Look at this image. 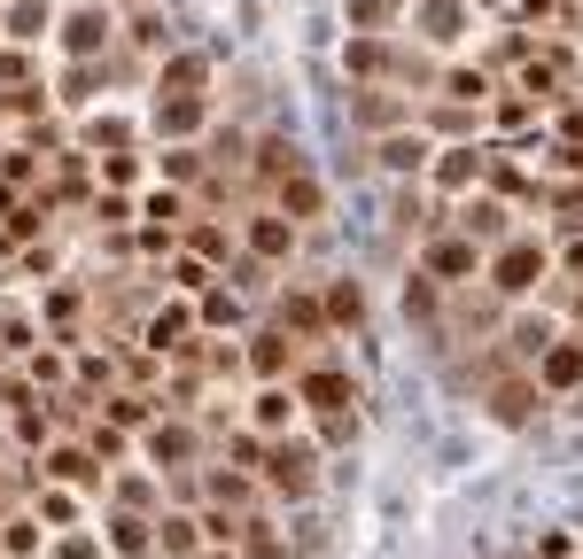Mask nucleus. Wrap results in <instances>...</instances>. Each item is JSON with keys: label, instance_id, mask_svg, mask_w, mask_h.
I'll return each instance as SVG.
<instances>
[{"label": "nucleus", "instance_id": "obj_25", "mask_svg": "<svg viewBox=\"0 0 583 559\" xmlns=\"http://www.w3.org/2000/svg\"><path fill=\"white\" fill-rule=\"evenodd\" d=\"M343 62H351L358 78H381V70H397V55H389V39H374V32H358V39L343 47Z\"/></svg>", "mask_w": 583, "mask_h": 559}, {"label": "nucleus", "instance_id": "obj_17", "mask_svg": "<svg viewBox=\"0 0 583 559\" xmlns=\"http://www.w3.org/2000/svg\"><path fill=\"white\" fill-rule=\"evenodd\" d=\"M351 117H358L366 133H397V125L412 117V102H397V93H381V85H366V93H351Z\"/></svg>", "mask_w": 583, "mask_h": 559}, {"label": "nucleus", "instance_id": "obj_26", "mask_svg": "<svg viewBox=\"0 0 583 559\" xmlns=\"http://www.w3.org/2000/svg\"><path fill=\"white\" fill-rule=\"evenodd\" d=\"M187 256L226 264V256H233V233H226V226H210V218H187Z\"/></svg>", "mask_w": 583, "mask_h": 559}, {"label": "nucleus", "instance_id": "obj_47", "mask_svg": "<svg viewBox=\"0 0 583 559\" xmlns=\"http://www.w3.org/2000/svg\"><path fill=\"white\" fill-rule=\"evenodd\" d=\"M404 311H412V319H428V311H436V280H428V272H412V280H404Z\"/></svg>", "mask_w": 583, "mask_h": 559}, {"label": "nucleus", "instance_id": "obj_7", "mask_svg": "<svg viewBox=\"0 0 583 559\" xmlns=\"http://www.w3.org/2000/svg\"><path fill=\"white\" fill-rule=\"evenodd\" d=\"M241 241H249V256H258V264H288V256H296V226H288L281 210H249V218H241Z\"/></svg>", "mask_w": 583, "mask_h": 559}, {"label": "nucleus", "instance_id": "obj_46", "mask_svg": "<svg viewBox=\"0 0 583 559\" xmlns=\"http://www.w3.org/2000/svg\"><path fill=\"white\" fill-rule=\"evenodd\" d=\"M87 450H94V458L110 466V458H125V435H117L110 420H87Z\"/></svg>", "mask_w": 583, "mask_h": 559}, {"label": "nucleus", "instance_id": "obj_27", "mask_svg": "<svg viewBox=\"0 0 583 559\" xmlns=\"http://www.w3.org/2000/svg\"><path fill=\"white\" fill-rule=\"evenodd\" d=\"M490 412H498V420H506V427H522V420L537 412V381H506V389H498V397H490Z\"/></svg>", "mask_w": 583, "mask_h": 559}, {"label": "nucleus", "instance_id": "obj_19", "mask_svg": "<svg viewBox=\"0 0 583 559\" xmlns=\"http://www.w3.org/2000/svg\"><path fill=\"white\" fill-rule=\"evenodd\" d=\"M203 490H210V505H226V513H249V505H258V475H241V466H210Z\"/></svg>", "mask_w": 583, "mask_h": 559}, {"label": "nucleus", "instance_id": "obj_55", "mask_svg": "<svg viewBox=\"0 0 583 559\" xmlns=\"http://www.w3.org/2000/svg\"><path fill=\"white\" fill-rule=\"evenodd\" d=\"M9 210H16V186H0V218H9Z\"/></svg>", "mask_w": 583, "mask_h": 559}, {"label": "nucleus", "instance_id": "obj_13", "mask_svg": "<svg viewBox=\"0 0 583 559\" xmlns=\"http://www.w3.org/2000/svg\"><path fill=\"white\" fill-rule=\"evenodd\" d=\"M187 334H195V311L172 304V311H156V319H148L140 342H148V357H187Z\"/></svg>", "mask_w": 583, "mask_h": 559}, {"label": "nucleus", "instance_id": "obj_50", "mask_svg": "<svg viewBox=\"0 0 583 559\" xmlns=\"http://www.w3.org/2000/svg\"><path fill=\"white\" fill-rule=\"evenodd\" d=\"M47 559H102V544H94L87 528H62V544H55Z\"/></svg>", "mask_w": 583, "mask_h": 559}, {"label": "nucleus", "instance_id": "obj_22", "mask_svg": "<svg viewBox=\"0 0 583 559\" xmlns=\"http://www.w3.org/2000/svg\"><path fill=\"white\" fill-rule=\"evenodd\" d=\"M203 85H210V62L203 55H172V62L156 70V93H203Z\"/></svg>", "mask_w": 583, "mask_h": 559}, {"label": "nucleus", "instance_id": "obj_52", "mask_svg": "<svg viewBox=\"0 0 583 559\" xmlns=\"http://www.w3.org/2000/svg\"><path fill=\"white\" fill-rule=\"evenodd\" d=\"M87 140H94V148H125V140H133V125H125V117H94V125H87Z\"/></svg>", "mask_w": 583, "mask_h": 559}, {"label": "nucleus", "instance_id": "obj_29", "mask_svg": "<svg viewBox=\"0 0 583 559\" xmlns=\"http://www.w3.org/2000/svg\"><path fill=\"white\" fill-rule=\"evenodd\" d=\"M102 78H110V62H70V70H62V102H94Z\"/></svg>", "mask_w": 583, "mask_h": 559}, {"label": "nucleus", "instance_id": "obj_16", "mask_svg": "<svg viewBox=\"0 0 583 559\" xmlns=\"http://www.w3.org/2000/svg\"><path fill=\"white\" fill-rule=\"evenodd\" d=\"M156 133L163 140H195L203 133V93H156Z\"/></svg>", "mask_w": 583, "mask_h": 559}, {"label": "nucleus", "instance_id": "obj_6", "mask_svg": "<svg viewBox=\"0 0 583 559\" xmlns=\"http://www.w3.org/2000/svg\"><path fill=\"white\" fill-rule=\"evenodd\" d=\"M296 404H311L319 420H343V412L358 404V389H351V373H335V365H311L304 381H296Z\"/></svg>", "mask_w": 583, "mask_h": 559}, {"label": "nucleus", "instance_id": "obj_38", "mask_svg": "<svg viewBox=\"0 0 583 559\" xmlns=\"http://www.w3.org/2000/svg\"><path fill=\"white\" fill-rule=\"evenodd\" d=\"M32 179H39L32 148H16V140H9V148H0V186H32Z\"/></svg>", "mask_w": 583, "mask_h": 559}, {"label": "nucleus", "instance_id": "obj_48", "mask_svg": "<svg viewBox=\"0 0 583 559\" xmlns=\"http://www.w3.org/2000/svg\"><path fill=\"white\" fill-rule=\"evenodd\" d=\"M102 179H110V186H133V179H140V156H133V148H110V156H102Z\"/></svg>", "mask_w": 583, "mask_h": 559}, {"label": "nucleus", "instance_id": "obj_41", "mask_svg": "<svg viewBox=\"0 0 583 559\" xmlns=\"http://www.w3.org/2000/svg\"><path fill=\"white\" fill-rule=\"evenodd\" d=\"M117 505H125V513H148V505H156V482H148V475H117ZM148 521H156V513H148Z\"/></svg>", "mask_w": 583, "mask_h": 559}, {"label": "nucleus", "instance_id": "obj_35", "mask_svg": "<svg viewBox=\"0 0 583 559\" xmlns=\"http://www.w3.org/2000/svg\"><path fill=\"white\" fill-rule=\"evenodd\" d=\"M444 102H490V78L482 70H444Z\"/></svg>", "mask_w": 583, "mask_h": 559}, {"label": "nucleus", "instance_id": "obj_43", "mask_svg": "<svg viewBox=\"0 0 583 559\" xmlns=\"http://www.w3.org/2000/svg\"><path fill=\"white\" fill-rule=\"evenodd\" d=\"M172 288H180V296H203V288H210V264H203V256H172Z\"/></svg>", "mask_w": 583, "mask_h": 559}, {"label": "nucleus", "instance_id": "obj_45", "mask_svg": "<svg viewBox=\"0 0 583 559\" xmlns=\"http://www.w3.org/2000/svg\"><path fill=\"white\" fill-rule=\"evenodd\" d=\"M281 327H296V334H319V304H311V296H281Z\"/></svg>", "mask_w": 583, "mask_h": 559}, {"label": "nucleus", "instance_id": "obj_2", "mask_svg": "<svg viewBox=\"0 0 583 559\" xmlns=\"http://www.w3.org/2000/svg\"><path fill=\"white\" fill-rule=\"evenodd\" d=\"M258 482L281 490V498H311V490H319V458H311V443H265Z\"/></svg>", "mask_w": 583, "mask_h": 559}, {"label": "nucleus", "instance_id": "obj_40", "mask_svg": "<svg viewBox=\"0 0 583 559\" xmlns=\"http://www.w3.org/2000/svg\"><path fill=\"white\" fill-rule=\"evenodd\" d=\"M0 350H9V357H32V350H39V327L9 311V319H0Z\"/></svg>", "mask_w": 583, "mask_h": 559}, {"label": "nucleus", "instance_id": "obj_15", "mask_svg": "<svg viewBox=\"0 0 583 559\" xmlns=\"http://www.w3.org/2000/svg\"><path fill=\"white\" fill-rule=\"evenodd\" d=\"M537 389H583V342H545L537 350Z\"/></svg>", "mask_w": 583, "mask_h": 559}, {"label": "nucleus", "instance_id": "obj_20", "mask_svg": "<svg viewBox=\"0 0 583 559\" xmlns=\"http://www.w3.org/2000/svg\"><path fill=\"white\" fill-rule=\"evenodd\" d=\"M374 156H381V171H397V179H404V171H428V156H436V148H428L421 133H389Z\"/></svg>", "mask_w": 583, "mask_h": 559}, {"label": "nucleus", "instance_id": "obj_34", "mask_svg": "<svg viewBox=\"0 0 583 559\" xmlns=\"http://www.w3.org/2000/svg\"><path fill=\"white\" fill-rule=\"evenodd\" d=\"M327 319H343V327H358V319H366V296H358V280H335V288H327Z\"/></svg>", "mask_w": 583, "mask_h": 559}, {"label": "nucleus", "instance_id": "obj_4", "mask_svg": "<svg viewBox=\"0 0 583 559\" xmlns=\"http://www.w3.org/2000/svg\"><path fill=\"white\" fill-rule=\"evenodd\" d=\"M39 482H62V490H102V458L87 443H47L39 450Z\"/></svg>", "mask_w": 583, "mask_h": 559}, {"label": "nucleus", "instance_id": "obj_54", "mask_svg": "<svg viewBox=\"0 0 583 559\" xmlns=\"http://www.w3.org/2000/svg\"><path fill=\"white\" fill-rule=\"evenodd\" d=\"M514 342H522V350H529V357H537V350H545V342H552V327H545V319H522V327H514Z\"/></svg>", "mask_w": 583, "mask_h": 559}, {"label": "nucleus", "instance_id": "obj_33", "mask_svg": "<svg viewBox=\"0 0 583 559\" xmlns=\"http://www.w3.org/2000/svg\"><path fill=\"white\" fill-rule=\"evenodd\" d=\"M125 39H133V47H140V55H163V47H172V24H163V16H156V9H140V16H133V32H125Z\"/></svg>", "mask_w": 583, "mask_h": 559}, {"label": "nucleus", "instance_id": "obj_32", "mask_svg": "<svg viewBox=\"0 0 583 559\" xmlns=\"http://www.w3.org/2000/svg\"><path fill=\"white\" fill-rule=\"evenodd\" d=\"M62 373H70V365H62V350H47V342L24 357V381H32V389H62Z\"/></svg>", "mask_w": 583, "mask_h": 559}, {"label": "nucleus", "instance_id": "obj_5", "mask_svg": "<svg viewBox=\"0 0 583 559\" xmlns=\"http://www.w3.org/2000/svg\"><path fill=\"white\" fill-rule=\"evenodd\" d=\"M421 272L436 280V288H459V280H475V272H482V249H475V233H436Z\"/></svg>", "mask_w": 583, "mask_h": 559}, {"label": "nucleus", "instance_id": "obj_56", "mask_svg": "<svg viewBox=\"0 0 583 559\" xmlns=\"http://www.w3.org/2000/svg\"><path fill=\"white\" fill-rule=\"evenodd\" d=\"M568 272H583V241H575V249H568Z\"/></svg>", "mask_w": 583, "mask_h": 559}, {"label": "nucleus", "instance_id": "obj_57", "mask_svg": "<svg viewBox=\"0 0 583 559\" xmlns=\"http://www.w3.org/2000/svg\"><path fill=\"white\" fill-rule=\"evenodd\" d=\"M575 319H583V296H575Z\"/></svg>", "mask_w": 583, "mask_h": 559}, {"label": "nucleus", "instance_id": "obj_11", "mask_svg": "<svg viewBox=\"0 0 583 559\" xmlns=\"http://www.w3.org/2000/svg\"><path fill=\"white\" fill-rule=\"evenodd\" d=\"M102 544H110L117 559H156V528H148V513H125V505L102 521Z\"/></svg>", "mask_w": 583, "mask_h": 559}, {"label": "nucleus", "instance_id": "obj_31", "mask_svg": "<svg viewBox=\"0 0 583 559\" xmlns=\"http://www.w3.org/2000/svg\"><path fill=\"white\" fill-rule=\"evenodd\" d=\"M102 412H110V427H148V397L140 389H110Z\"/></svg>", "mask_w": 583, "mask_h": 559}, {"label": "nucleus", "instance_id": "obj_18", "mask_svg": "<svg viewBox=\"0 0 583 559\" xmlns=\"http://www.w3.org/2000/svg\"><path fill=\"white\" fill-rule=\"evenodd\" d=\"M296 412H304V404H296V389H288V381H265V389H258V404H249L258 435H281V427H296Z\"/></svg>", "mask_w": 583, "mask_h": 559}, {"label": "nucleus", "instance_id": "obj_1", "mask_svg": "<svg viewBox=\"0 0 583 559\" xmlns=\"http://www.w3.org/2000/svg\"><path fill=\"white\" fill-rule=\"evenodd\" d=\"M482 272H490V288H498V296H529L537 280L552 272V256H545V241H529V233H522V241H498Z\"/></svg>", "mask_w": 583, "mask_h": 559}, {"label": "nucleus", "instance_id": "obj_51", "mask_svg": "<svg viewBox=\"0 0 583 559\" xmlns=\"http://www.w3.org/2000/svg\"><path fill=\"white\" fill-rule=\"evenodd\" d=\"M498 226H506V210H498V203H467V233L498 241Z\"/></svg>", "mask_w": 583, "mask_h": 559}, {"label": "nucleus", "instance_id": "obj_28", "mask_svg": "<svg viewBox=\"0 0 583 559\" xmlns=\"http://www.w3.org/2000/svg\"><path fill=\"white\" fill-rule=\"evenodd\" d=\"M0 551L32 559V551H39V521H32V513H9V521H0Z\"/></svg>", "mask_w": 583, "mask_h": 559}, {"label": "nucleus", "instance_id": "obj_21", "mask_svg": "<svg viewBox=\"0 0 583 559\" xmlns=\"http://www.w3.org/2000/svg\"><path fill=\"white\" fill-rule=\"evenodd\" d=\"M195 327H241V288H218V280H210V288L195 296Z\"/></svg>", "mask_w": 583, "mask_h": 559}, {"label": "nucleus", "instance_id": "obj_8", "mask_svg": "<svg viewBox=\"0 0 583 559\" xmlns=\"http://www.w3.org/2000/svg\"><path fill=\"white\" fill-rule=\"evenodd\" d=\"M55 32V0H9L0 9V47H39Z\"/></svg>", "mask_w": 583, "mask_h": 559}, {"label": "nucleus", "instance_id": "obj_9", "mask_svg": "<svg viewBox=\"0 0 583 559\" xmlns=\"http://www.w3.org/2000/svg\"><path fill=\"white\" fill-rule=\"evenodd\" d=\"M140 450L163 466V475H180V466L195 458V427H187V420H148V427H140Z\"/></svg>", "mask_w": 583, "mask_h": 559}, {"label": "nucleus", "instance_id": "obj_37", "mask_svg": "<svg viewBox=\"0 0 583 559\" xmlns=\"http://www.w3.org/2000/svg\"><path fill=\"white\" fill-rule=\"evenodd\" d=\"M241 559H281V536H273V521H258V513H249V528H241Z\"/></svg>", "mask_w": 583, "mask_h": 559}, {"label": "nucleus", "instance_id": "obj_23", "mask_svg": "<svg viewBox=\"0 0 583 559\" xmlns=\"http://www.w3.org/2000/svg\"><path fill=\"white\" fill-rule=\"evenodd\" d=\"M482 179V148H444L436 156V186L444 195H459V186H475Z\"/></svg>", "mask_w": 583, "mask_h": 559}, {"label": "nucleus", "instance_id": "obj_36", "mask_svg": "<svg viewBox=\"0 0 583 559\" xmlns=\"http://www.w3.org/2000/svg\"><path fill=\"white\" fill-rule=\"evenodd\" d=\"M9 85H39V62L24 47H0V93H9Z\"/></svg>", "mask_w": 583, "mask_h": 559}, {"label": "nucleus", "instance_id": "obj_3", "mask_svg": "<svg viewBox=\"0 0 583 559\" xmlns=\"http://www.w3.org/2000/svg\"><path fill=\"white\" fill-rule=\"evenodd\" d=\"M55 32H62L70 62H102V47L117 39V16L102 9V0H87V9H70V16H55Z\"/></svg>", "mask_w": 583, "mask_h": 559}, {"label": "nucleus", "instance_id": "obj_39", "mask_svg": "<svg viewBox=\"0 0 583 559\" xmlns=\"http://www.w3.org/2000/svg\"><path fill=\"white\" fill-rule=\"evenodd\" d=\"M156 163H163V179H172V186H187V179H195V171H203V156H195V148H187V140H172V148H163V156H156Z\"/></svg>", "mask_w": 583, "mask_h": 559}, {"label": "nucleus", "instance_id": "obj_30", "mask_svg": "<svg viewBox=\"0 0 583 559\" xmlns=\"http://www.w3.org/2000/svg\"><path fill=\"white\" fill-rule=\"evenodd\" d=\"M296 163H304V156H296L281 133H273V140H258V179H265V186H273V179H288Z\"/></svg>", "mask_w": 583, "mask_h": 559}, {"label": "nucleus", "instance_id": "obj_12", "mask_svg": "<svg viewBox=\"0 0 583 559\" xmlns=\"http://www.w3.org/2000/svg\"><path fill=\"white\" fill-rule=\"evenodd\" d=\"M273 210H281L288 226H311V218H319V179H311L304 163H296L288 179H273Z\"/></svg>", "mask_w": 583, "mask_h": 559}, {"label": "nucleus", "instance_id": "obj_24", "mask_svg": "<svg viewBox=\"0 0 583 559\" xmlns=\"http://www.w3.org/2000/svg\"><path fill=\"white\" fill-rule=\"evenodd\" d=\"M140 218H148L156 233H180V226H187V195H180V186H156V195L140 203Z\"/></svg>", "mask_w": 583, "mask_h": 559}, {"label": "nucleus", "instance_id": "obj_53", "mask_svg": "<svg viewBox=\"0 0 583 559\" xmlns=\"http://www.w3.org/2000/svg\"><path fill=\"white\" fill-rule=\"evenodd\" d=\"M94 218H102V226H125L133 203H125V195H94Z\"/></svg>", "mask_w": 583, "mask_h": 559}, {"label": "nucleus", "instance_id": "obj_10", "mask_svg": "<svg viewBox=\"0 0 583 559\" xmlns=\"http://www.w3.org/2000/svg\"><path fill=\"white\" fill-rule=\"evenodd\" d=\"M241 365L258 373V381H281V373L296 365V342H288V327H265V334H249V350H241Z\"/></svg>", "mask_w": 583, "mask_h": 559}, {"label": "nucleus", "instance_id": "obj_49", "mask_svg": "<svg viewBox=\"0 0 583 559\" xmlns=\"http://www.w3.org/2000/svg\"><path fill=\"white\" fill-rule=\"evenodd\" d=\"M47 319H55L62 342H70V327H78V288H47Z\"/></svg>", "mask_w": 583, "mask_h": 559}, {"label": "nucleus", "instance_id": "obj_14", "mask_svg": "<svg viewBox=\"0 0 583 559\" xmlns=\"http://www.w3.org/2000/svg\"><path fill=\"white\" fill-rule=\"evenodd\" d=\"M148 528H156V559H195L203 551V521L195 513H156Z\"/></svg>", "mask_w": 583, "mask_h": 559}, {"label": "nucleus", "instance_id": "obj_42", "mask_svg": "<svg viewBox=\"0 0 583 559\" xmlns=\"http://www.w3.org/2000/svg\"><path fill=\"white\" fill-rule=\"evenodd\" d=\"M397 9H404V0H351V24L358 32H381V24H397Z\"/></svg>", "mask_w": 583, "mask_h": 559}, {"label": "nucleus", "instance_id": "obj_44", "mask_svg": "<svg viewBox=\"0 0 583 559\" xmlns=\"http://www.w3.org/2000/svg\"><path fill=\"white\" fill-rule=\"evenodd\" d=\"M459 32H467V9H451V0H436V9H428V39H444V47H451Z\"/></svg>", "mask_w": 583, "mask_h": 559}]
</instances>
